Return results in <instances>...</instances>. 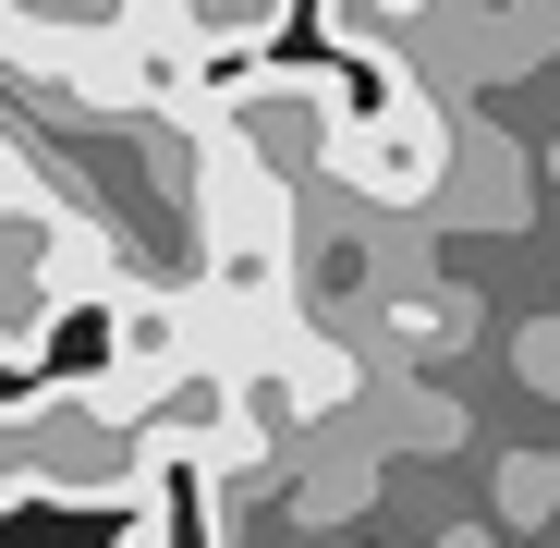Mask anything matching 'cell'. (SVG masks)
<instances>
[{
    "instance_id": "6da1fadb",
    "label": "cell",
    "mask_w": 560,
    "mask_h": 548,
    "mask_svg": "<svg viewBox=\"0 0 560 548\" xmlns=\"http://www.w3.org/2000/svg\"><path fill=\"white\" fill-rule=\"evenodd\" d=\"M37 500V439H25V403H0V512Z\"/></svg>"
}]
</instances>
